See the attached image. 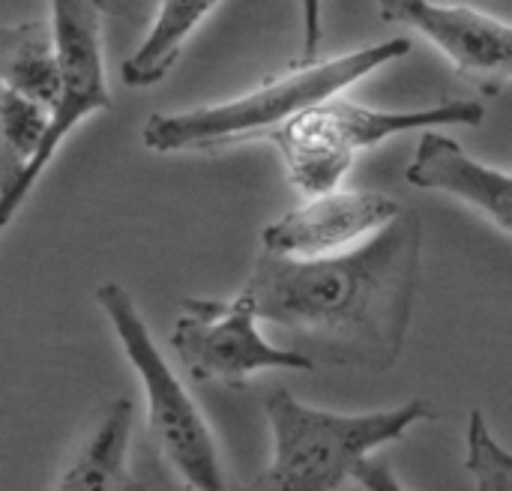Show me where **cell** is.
I'll return each instance as SVG.
<instances>
[{
  "label": "cell",
  "instance_id": "7a4b0ae2",
  "mask_svg": "<svg viewBox=\"0 0 512 491\" xmlns=\"http://www.w3.org/2000/svg\"><path fill=\"white\" fill-rule=\"evenodd\" d=\"M411 48L414 42L408 36H396L330 60H303L300 66L294 63L288 72L267 78L228 102L147 117L141 141L153 153H213L240 141L273 138L300 111L342 96L354 81L405 57Z\"/></svg>",
  "mask_w": 512,
  "mask_h": 491
},
{
  "label": "cell",
  "instance_id": "5bb4252c",
  "mask_svg": "<svg viewBox=\"0 0 512 491\" xmlns=\"http://www.w3.org/2000/svg\"><path fill=\"white\" fill-rule=\"evenodd\" d=\"M351 480H357L363 491H408L387 459H372V456L354 468Z\"/></svg>",
  "mask_w": 512,
  "mask_h": 491
},
{
  "label": "cell",
  "instance_id": "9c48e42d",
  "mask_svg": "<svg viewBox=\"0 0 512 491\" xmlns=\"http://www.w3.org/2000/svg\"><path fill=\"white\" fill-rule=\"evenodd\" d=\"M405 180L417 189L447 192L474 210H480L504 237L512 234L510 171L492 168L462 150L441 132H423L417 156L405 171Z\"/></svg>",
  "mask_w": 512,
  "mask_h": 491
},
{
  "label": "cell",
  "instance_id": "3957f363",
  "mask_svg": "<svg viewBox=\"0 0 512 491\" xmlns=\"http://www.w3.org/2000/svg\"><path fill=\"white\" fill-rule=\"evenodd\" d=\"M264 417L273 456L243 491H339L375 450L399 441L411 426L435 420V408L426 399H411L372 414H333L303 405L288 387H270Z\"/></svg>",
  "mask_w": 512,
  "mask_h": 491
},
{
  "label": "cell",
  "instance_id": "ba28073f",
  "mask_svg": "<svg viewBox=\"0 0 512 491\" xmlns=\"http://www.w3.org/2000/svg\"><path fill=\"white\" fill-rule=\"evenodd\" d=\"M399 213L402 207L384 192L333 189L309 198L279 222L267 225L261 240L264 252L276 258H330L348 252V246L363 243Z\"/></svg>",
  "mask_w": 512,
  "mask_h": 491
},
{
  "label": "cell",
  "instance_id": "30bf717a",
  "mask_svg": "<svg viewBox=\"0 0 512 491\" xmlns=\"http://www.w3.org/2000/svg\"><path fill=\"white\" fill-rule=\"evenodd\" d=\"M135 405L126 396L111 399L90 435L78 444L75 456L63 468L54 491H144L135 483L129 450Z\"/></svg>",
  "mask_w": 512,
  "mask_h": 491
},
{
  "label": "cell",
  "instance_id": "4fadbf2b",
  "mask_svg": "<svg viewBox=\"0 0 512 491\" xmlns=\"http://www.w3.org/2000/svg\"><path fill=\"white\" fill-rule=\"evenodd\" d=\"M468 474L477 491H512V456L495 441L480 411L468 420Z\"/></svg>",
  "mask_w": 512,
  "mask_h": 491
},
{
  "label": "cell",
  "instance_id": "5b68a950",
  "mask_svg": "<svg viewBox=\"0 0 512 491\" xmlns=\"http://www.w3.org/2000/svg\"><path fill=\"white\" fill-rule=\"evenodd\" d=\"M96 303L114 327V336L141 381L147 432L159 459L186 491H231L201 408L153 342V333L132 294L120 282H105L96 288Z\"/></svg>",
  "mask_w": 512,
  "mask_h": 491
},
{
  "label": "cell",
  "instance_id": "6da1fadb",
  "mask_svg": "<svg viewBox=\"0 0 512 491\" xmlns=\"http://www.w3.org/2000/svg\"><path fill=\"white\" fill-rule=\"evenodd\" d=\"M423 222L402 210L381 231L330 258L261 252L243 288L255 318L291 339L312 366L387 372L399 363L420 291Z\"/></svg>",
  "mask_w": 512,
  "mask_h": 491
},
{
  "label": "cell",
  "instance_id": "8992f818",
  "mask_svg": "<svg viewBox=\"0 0 512 491\" xmlns=\"http://www.w3.org/2000/svg\"><path fill=\"white\" fill-rule=\"evenodd\" d=\"M171 348L192 381H219L231 390H243L258 372L315 369L306 357L261 336L255 309L243 291L231 300L180 297Z\"/></svg>",
  "mask_w": 512,
  "mask_h": 491
},
{
  "label": "cell",
  "instance_id": "7c38bea8",
  "mask_svg": "<svg viewBox=\"0 0 512 491\" xmlns=\"http://www.w3.org/2000/svg\"><path fill=\"white\" fill-rule=\"evenodd\" d=\"M216 9L213 0H165L141 45L123 60L120 78L126 87L144 90L159 84L177 63L195 27Z\"/></svg>",
  "mask_w": 512,
  "mask_h": 491
},
{
  "label": "cell",
  "instance_id": "52a82bcc",
  "mask_svg": "<svg viewBox=\"0 0 512 491\" xmlns=\"http://www.w3.org/2000/svg\"><path fill=\"white\" fill-rule=\"evenodd\" d=\"M381 18L408 24L435 42L456 72L483 93L498 96L512 75V27L474 6L435 0H384Z\"/></svg>",
  "mask_w": 512,
  "mask_h": 491
},
{
  "label": "cell",
  "instance_id": "8fae6325",
  "mask_svg": "<svg viewBox=\"0 0 512 491\" xmlns=\"http://www.w3.org/2000/svg\"><path fill=\"white\" fill-rule=\"evenodd\" d=\"M0 87L54 108L60 96V57L48 21L0 24Z\"/></svg>",
  "mask_w": 512,
  "mask_h": 491
},
{
  "label": "cell",
  "instance_id": "277c9868",
  "mask_svg": "<svg viewBox=\"0 0 512 491\" xmlns=\"http://www.w3.org/2000/svg\"><path fill=\"white\" fill-rule=\"evenodd\" d=\"M483 117L486 108L468 99H450L414 111H387L333 96L300 111L270 141L285 159L291 186L315 198L339 189L360 150L414 129L435 132L441 126H480Z\"/></svg>",
  "mask_w": 512,
  "mask_h": 491
}]
</instances>
